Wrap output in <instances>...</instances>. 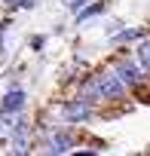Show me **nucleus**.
<instances>
[{
  "label": "nucleus",
  "instance_id": "nucleus-7",
  "mask_svg": "<svg viewBox=\"0 0 150 156\" xmlns=\"http://www.w3.org/2000/svg\"><path fill=\"white\" fill-rule=\"evenodd\" d=\"M9 119H12V113H9V110H0V135H6V129L12 126Z\"/></svg>",
  "mask_w": 150,
  "mask_h": 156
},
{
  "label": "nucleus",
  "instance_id": "nucleus-9",
  "mask_svg": "<svg viewBox=\"0 0 150 156\" xmlns=\"http://www.w3.org/2000/svg\"><path fill=\"white\" fill-rule=\"evenodd\" d=\"M9 6H34V0H9Z\"/></svg>",
  "mask_w": 150,
  "mask_h": 156
},
{
  "label": "nucleus",
  "instance_id": "nucleus-3",
  "mask_svg": "<svg viewBox=\"0 0 150 156\" xmlns=\"http://www.w3.org/2000/svg\"><path fill=\"white\" fill-rule=\"evenodd\" d=\"M22 107H25V92H22V89H9L6 98H3V110L16 113V110H22Z\"/></svg>",
  "mask_w": 150,
  "mask_h": 156
},
{
  "label": "nucleus",
  "instance_id": "nucleus-4",
  "mask_svg": "<svg viewBox=\"0 0 150 156\" xmlns=\"http://www.w3.org/2000/svg\"><path fill=\"white\" fill-rule=\"evenodd\" d=\"M61 113H64V119H86L89 116V104L86 101H77V104H67V107H61Z\"/></svg>",
  "mask_w": 150,
  "mask_h": 156
},
{
  "label": "nucleus",
  "instance_id": "nucleus-2",
  "mask_svg": "<svg viewBox=\"0 0 150 156\" xmlns=\"http://www.w3.org/2000/svg\"><path fill=\"white\" fill-rule=\"evenodd\" d=\"M113 70H116V76H120L126 86H135V83L141 80V73H144V70H138V67H135V64H129V61H126V64H120V67H113Z\"/></svg>",
  "mask_w": 150,
  "mask_h": 156
},
{
  "label": "nucleus",
  "instance_id": "nucleus-10",
  "mask_svg": "<svg viewBox=\"0 0 150 156\" xmlns=\"http://www.w3.org/2000/svg\"><path fill=\"white\" fill-rule=\"evenodd\" d=\"M64 3H67V6H80L83 0H64Z\"/></svg>",
  "mask_w": 150,
  "mask_h": 156
},
{
  "label": "nucleus",
  "instance_id": "nucleus-8",
  "mask_svg": "<svg viewBox=\"0 0 150 156\" xmlns=\"http://www.w3.org/2000/svg\"><path fill=\"white\" fill-rule=\"evenodd\" d=\"M138 61H141V70H147V43L138 46Z\"/></svg>",
  "mask_w": 150,
  "mask_h": 156
},
{
  "label": "nucleus",
  "instance_id": "nucleus-5",
  "mask_svg": "<svg viewBox=\"0 0 150 156\" xmlns=\"http://www.w3.org/2000/svg\"><path fill=\"white\" fill-rule=\"evenodd\" d=\"M70 147H73V141H70L67 135H61V132L52 135V141H49V153H67Z\"/></svg>",
  "mask_w": 150,
  "mask_h": 156
},
{
  "label": "nucleus",
  "instance_id": "nucleus-1",
  "mask_svg": "<svg viewBox=\"0 0 150 156\" xmlns=\"http://www.w3.org/2000/svg\"><path fill=\"white\" fill-rule=\"evenodd\" d=\"M92 92L101 95V98H123L126 95V83L116 76V70H104V73H98Z\"/></svg>",
  "mask_w": 150,
  "mask_h": 156
},
{
  "label": "nucleus",
  "instance_id": "nucleus-6",
  "mask_svg": "<svg viewBox=\"0 0 150 156\" xmlns=\"http://www.w3.org/2000/svg\"><path fill=\"white\" fill-rule=\"evenodd\" d=\"M98 12H104V3H95V6H89L86 12H80V22H86V19H92V16H98Z\"/></svg>",
  "mask_w": 150,
  "mask_h": 156
}]
</instances>
